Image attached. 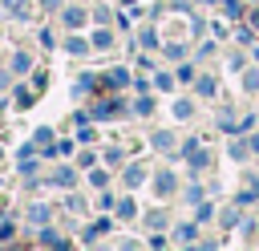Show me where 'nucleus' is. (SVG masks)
I'll list each match as a JSON object with an SVG mask.
<instances>
[{
  "label": "nucleus",
  "instance_id": "f257e3e1",
  "mask_svg": "<svg viewBox=\"0 0 259 251\" xmlns=\"http://www.w3.org/2000/svg\"><path fill=\"white\" fill-rule=\"evenodd\" d=\"M158 190L170 194V190H174V178H170V174H158Z\"/></svg>",
  "mask_w": 259,
  "mask_h": 251
},
{
  "label": "nucleus",
  "instance_id": "f03ea898",
  "mask_svg": "<svg viewBox=\"0 0 259 251\" xmlns=\"http://www.w3.org/2000/svg\"><path fill=\"white\" fill-rule=\"evenodd\" d=\"M81 16H85L81 8H69V12H65V20H69V24H81Z\"/></svg>",
  "mask_w": 259,
  "mask_h": 251
},
{
  "label": "nucleus",
  "instance_id": "7ed1b4c3",
  "mask_svg": "<svg viewBox=\"0 0 259 251\" xmlns=\"http://www.w3.org/2000/svg\"><path fill=\"white\" fill-rule=\"evenodd\" d=\"M251 24H255V28H259V8H255V12H251Z\"/></svg>",
  "mask_w": 259,
  "mask_h": 251
},
{
  "label": "nucleus",
  "instance_id": "20e7f679",
  "mask_svg": "<svg viewBox=\"0 0 259 251\" xmlns=\"http://www.w3.org/2000/svg\"><path fill=\"white\" fill-rule=\"evenodd\" d=\"M251 150H259V134H255V138H251Z\"/></svg>",
  "mask_w": 259,
  "mask_h": 251
}]
</instances>
